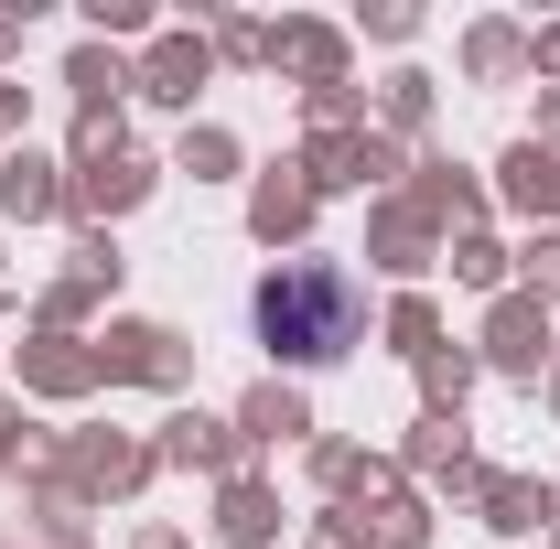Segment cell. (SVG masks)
Segmentation results:
<instances>
[{"instance_id": "6da1fadb", "label": "cell", "mask_w": 560, "mask_h": 549, "mask_svg": "<svg viewBox=\"0 0 560 549\" xmlns=\"http://www.w3.org/2000/svg\"><path fill=\"white\" fill-rule=\"evenodd\" d=\"M259 324H270V344H291V355H346L355 344V280L346 270H280L270 291H259Z\"/></svg>"}]
</instances>
